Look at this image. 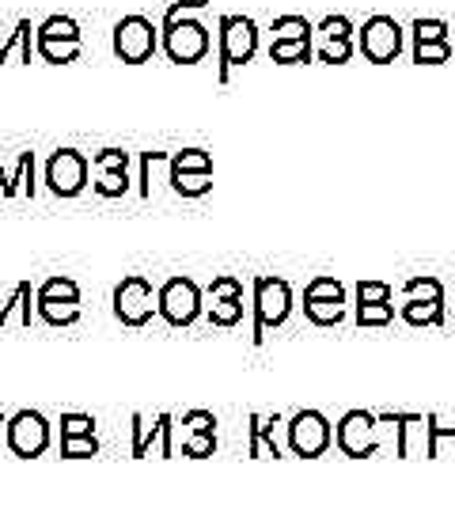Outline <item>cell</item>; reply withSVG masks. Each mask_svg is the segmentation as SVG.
Here are the masks:
<instances>
[{
	"label": "cell",
	"instance_id": "e0dca14e",
	"mask_svg": "<svg viewBox=\"0 0 455 512\" xmlns=\"http://www.w3.org/2000/svg\"><path fill=\"white\" fill-rule=\"evenodd\" d=\"M209 300H213L209 304V323L213 327H236L239 319H243V281L239 277H213Z\"/></svg>",
	"mask_w": 455,
	"mask_h": 512
},
{
	"label": "cell",
	"instance_id": "cb8c5ba5",
	"mask_svg": "<svg viewBox=\"0 0 455 512\" xmlns=\"http://www.w3.org/2000/svg\"><path fill=\"white\" fill-rule=\"evenodd\" d=\"M315 50L311 38H285V42H270V61L277 65H308Z\"/></svg>",
	"mask_w": 455,
	"mask_h": 512
},
{
	"label": "cell",
	"instance_id": "ac0fdd59",
	"mask_svg": "<svg viewBox=\"0 0 455 512\" xmlns=\"http://www.w3.org/2000/svg\"><path fill=\"white\" fill-rule=\"evenodd\" d=\"M247 425V456L251 459H281L277 425H285L281 414H251Z\"/></svg>",
	"mask_w": 455,
	"mask_h": 512
},
{
	"label": "cell",
	"instance_id": "9c48e42d",
	"mask_svg": "<svg viewBox=\"0 0 455 512\" xmlns=\"http://www.w3.org/2000/svg\"><path fill=\"white\" fill-rule=\"evenodd\" d=\"M334 448L349 459H368L380 452V418L368 410H346L334 425Z\"/></svg>",
	"mask_w": 455,
	"mask_h": 512
},
{
	"label": "cell",
	"instance_id": "603a6c76",
	"mask_svg": "<svg viewBox=\"0 0 455 512\" xmlns=\"http://www.w3.org/2000/svg\"><path fill=\"white\" fill-rule=\"evenodd\" d=\"M167 183L182 198H201V194L213 190V171H171Z\"/></svg>",
	"mask_w": 455,
	"mask_h": 512
},
{
	"label": "cell",
	"instance_id": "ba28073f",
	"mask_svg": "<svg viewBox=\"0 0 455 512\" xmlns=\"http://www.w3.org/2000/svg\"><path fill=\"white\" fill-rule=\"evenodd\" d=\"M4 440H8L12 456L38 459L50 452L54 429H50L46 414H38V410H19V414H12V418L4 421Z\"/></svg>",
	"mask_w": 455,
	"mask_h": 512
},
{
	"label": "cell",
	"instance_id": "5b68a950",
	"mask_svg": "<svg viewBox=\"0 0 455 512\" xmlns=\"http://www.w3.org/2000/svg\"><path fill=\"white\" fill-rule=\"evenodd\" d=\"M285 437H289V452L300 459H319L330 452L334 444V425L323 410H296L289 421H285Z\"/></svg>",
	"mask_w": 455,
	"mask_h": 512
},
{
	"label": "cell",
	"instance_id": "f546056e",
	"mask_svg": "<svg viewBox=\"0 0 455 512\" xmlns=\"http://www.w3.org/2000/svg\"><path fill=\"white\" fill-rule=\"evenodd\" d=\"M353 50H357L353 38H323L319 61H327V65H346L349 57H353Z\"/></svg>",
	"mask_w": 455,
	"mask_h": 512
},
{
	"label": "cell",
	"instance_id": "277c9868",
	"mask_svg": "<svg viewBox=\"0 0 455 512\" xmlns=\"http://www.w3.org/2000/svg\"><path fill=\"white\" fill-rule=\"evenodd\" d=\"M220 84L232 80V69L247 65L258 54V27L247 16H220Z\"/></svg>",
	"mask_w": 455,
	"mask_h": 512
},
{
	"label": "cell",
	"instance_id": "d590c367",
	"mask_svg": "<svg viewBox=\"0 0 455 512\" xmlns=\"http://www.w3.org/2000/svg\"><path fill=\"white\" fill-rule=\"evenodd\" d=\"M319 35L323 38H353V23L346 16H327L319 23Z\"/></svg>",
	"mask_w": 455,
	"mask_h": 512
},
{
	"label": "cell",
	"instance_id": "44dd1931",
	"mask_svg": "<svg viewBox=\"0 0 455 512\" xmlns=\"http://www.w3.org/2000/svg\"><path fill=\"white\" fill-rule=\"evenodd\" d=\"M349 300H323V296H304V315L315 327H338L346 323Z\"/></svg>",
	"mask_w": 455,
	"mask_h": 512
},
{
	"label": "cell",
	"instance_id": "f1b7e54d",
	"mask_svg": "<svg viewBox=\"0 0 455 512\" xmlns=\"http://www.w3.org/2000/svg\"><path fill=\"white\" fill-rule=\"evenodd\" d=\"M414 61L418 65H444L452 61V42H414Z\"/></svg>",
	"mask_w": 455,
	"mask_h": 512
},
{
	"label": "cell",
	"instance_id": "484cf974",
	"mask_svg": "<svg viewBox=\"0 0 455 512\" xmlns=\"http://www.w3.org/2000/svg\"><path fill=\"white\" fill-rule=\"evenodd\" d=\"M171 171H213V152L205 148H182L175 156H167Z\"/></svg>",
	"mask_w": 455,
	"mask_h": 512
},
{
	"label": "cell",
	"instance_id": "7c38bea8",
	"mask_svg": "<svg viewBox=\"0 0 455 512\" xmlns=\"http://www.w3.org/2000/svg\"><path fill=\"white\" fill-rule=\"evenodd\" d=\"M402 42H406V31L399 27L395 16H372L364 19L361 35H357V50L364 54V61L372 65H387L402 54Z\"/></svg>",
	"mask_w": 455,
	"mask_h": 512
},
{
	"label": "cell",
	"instance_id": "ffe728a7",
	"mask_svg": "<svg viewBox=\"0 0 455 512\" xmlns=\"http://www.w3.org/2000/svg\"><path fill=\"white\" fill-rule=\"evenodd\" d=\"M19 190L35 194V152H23L16 171H4V164H0V194L12 198Z\"/></svg>",
	"mask_w": 455,
	"mask_h": 512
},
{
	"label": "cell",
	"instance_id": "1f68e13d",
	"mask_svg": "<svg viewBox=\"0 0 455 512\" xmlns=\"http://www.w3.org/2000/svg\"><path fill=\"white\" fill-rule=\"evenodd\" d=\"M61 456H65V459L99 456V440H95V437H61Z\"/></svg>",
	"mask_w": 455,
	"mask_h": 512
},
{
	"label": "cell",
	"instance_id": "7402d4cb",
	"mask_svg": "<svg viewBox=\"0 0 455 512\" xmlns=\"http://www.w3.org/2000/svg\"><path fill=\"white\" fill-rule=\"evenodd\" d=\"M31 300H35L31 281H19L16 289H12V296H0V327L12 319V311H19V323L23 327H31Z\"/></svg>",
	"mask_w": 455,
	"mask_h": 512
},
{
	"label": "cell",
	"instance_id": "2e32d148",
	"mask_svg": "<svg viewBox=\"0 0 455 512\" xmlns=\"http://www.w3.org/2000/svg\"><path fill=\"white\" fill-rule=\"evenodd\" d=\"M95 194L99 198H122L129 190V152L122 148H103V152H95Z\"/></svg>",
	"mask_w": 455,
	"mask_h": 512
},
{
	"label": "cell",
	"instance_id": "4316f807",
	"mask_svg": "<svg viewBox=\"0 0 455 512\" xmlns=\"http://www.w3.org/2000/svg\"><path fill=\"white\" fill-rule=\"evenodd\" d=\"M395 323V304H357V327H391Z\"/></svg>",
	"mask_w": 455,
	"mask_h": 512
},
{
	"label": "cell",
	"instance_id": "d6a6232c",
	"mask_svg": "<svg viewBox=\"0 0 455 512\" xmlns=\"http://www.w3.org/2000/svg\"><path fill=\"white\" fill-rule=\"evenodd\" d=\"M179 429L182 433H217V414L213 410H186Z\"/></svg>",
	"mask_w": 455,
	"mask_h": 512
},
{
	"label": "cell",
	"instance_id": "4dcf8cb0",
	"mask_svg": "<svg viewBox=\"0 0 455 512\" xmlns=\"http://www.w3.org/2000/svg\"><path fill=\"white\" fill-rule=\"evenodd\" d=\"M16 46L23 50V61H31V19H19V27L12 31L8 42L0 38V61H8V54H12Z\"/></svg>",
	"mask_w": 455,
	"mask_h": 512
},
{
	"label": "cell",
	"instance_id": "30bf717a",
	"mask_svg": "<svg viewBox=\"0 0 455 512\" xmlns=\"http://www.w3.org/2000/svg\"><path fill=\"white\" fill-rule=\"evenodd\" d=\"M160 46V27L148 16H122L114 23V54L126 65H145Z\"/></svg>",
	"mask_w": 455,
	"mask_h": 512
},
{
	"label": "cell",
	"instance_id": "5bb4252c",
	"mask_svg": "<svg viewBox=\"0 0 455 512\" xmlns=\"http://www.w3.org/2000/svg\"><path fill=\"white\" fill-rule=\"evenodd\" d=\"M114 315L126 327H145L148 319L156 315V289H152V281L141 274L122 277L118 289H114Z\"/></svg>",
	"mask_w": 455,
	"mask_h": 512
},
{
	"label": "cell",
	"instance_id": "83f0119b",
	"mask_svg": "<svg viewBox=\"0 0 455 512\" xmlns=\"http://www.w3.org/2000/svg\"><path fill=\"white\" fill-rule=\"evenodd\" d=\"M311 27L304 16H281L273 19V42H285V38H311Z\"/></svg>",
	"mask_w": 455,
	"mask_h": 512
},
{
	"label": "cell",
	"instance_id": "8fae6325",
	"mask_svg": "<svg viewBox=\"0 0 455 512\" xmlns=\"http://www.w3.org/2000/svg\"><path fill=\"white\" fill-rule=\"evenodd\" d=\"M91 175V160L80 148H57L54 156L46 160V186L57 198H76L84 194Z\"/></svg>",
	"mask_w": 455,
	"mask_h": 512
},
{
	"label": "cell",
	"instance_id": "8992f818",
	"mask_svg": "<svg viewBox=\"0 0 455 512\" xmlns=\"http://www.w3.org/2000/svg\"><path fill=\"white\" fill-rule=\"evenodd\" d=\"M35 311L50 327H73L80 319V285L65 274L46 277L35 293Z\"/></svg>",
	"mask_w": 455,
	"mask_h": 512
},
{
	"label": "cell",
	"instance_id": "4fadbf2b",
	"mask_svg": "<svg viewBox=\"0 0 455 512\" xmlns=\"http://www.w3.org/2000/svg\"><path fill=\"white\" fill-rule=\"evenodd\" d=\"M35 46L42 61H54V65H69L80 57V23L73 16H50L35 31Z\"/></svg>",
	"mask_w": 455,
	"mask_h": 512
},
{
	"label": "cell",
	"instance_id": "8d00e7d4",
	"mask_svg": "<svg viewBox=\"0 0 455 512\" xmlns=\"http://www.w3.org/2000/svg\"><path fill=\"white\" fill-rule=\"evenodd\" d=\"M0 425H4V418H0Z\"/></svg>",
	"mask_w": 455,
	"mask_h": 512
},
{
	"label": "cell",
	"instance_id": "d6986e66",
	"mask_svg": "<svg viewBox=\"0 0 455 512\" xmlns=\"http://www.w3.org/2000/svg\"><path fill=\"white\" fill-rule=\"evenodd\" d=\"M425 456H455V418H440V414H425Z\"/></svg>",
	"mask_w": 455,
	"mask_h": 512
},
{
	"label": "cell",
	"instance_id": "d4e9b609",
	"mask_svg": "<svg viewBox=\"0 0 455 512\" xmlns=\"http://www.w3.org/2000/svg\"><path fill=\"white\" fill-rule=\"evenodd\" d=\"M217 448V433H182V448H175V452H182L186 459H209L217 456Z\"/></svg>",
	"mask_w": 455,
	"mask_h": 512
},
{
	"label": "cell",
	"instance_id": "e575fe53",
	"mask_svg": "<svg viewBox=\"0 0 455 512\" xmlns=\"http://www.w3.org/2000/svg\"><path fill=\"white\" fill-rule=\"evenodd\" d=\"M61 437H95L91 414H61Z\"/></svg>",
	"mask_w": 455,
	"mask_h": 512
},
{
	"label": "cell",
	"instance_id": "9a60e30c",
	"mask_svg": "<svg viewBox=\"0 0 455 512\" xmlns=\"http://www.w3.org/2000/svg\"><path fill=\"white\" fill-rule=\"evenodd\" d=\"M152 448H156L164 459L175 456V418H171V414H156V418L133 414V440H129V452H133V459H145Z\"/></svg>",
	"mask_w": 455,
	"mask_h": 512
},
{
	"label": "cell",
	"instance_id": "7a4b0ae2",
	"mask_svg": "<svg viewBox=\"0 0 455 512\" xmlns=\"http://www.w3.org/2000/svg\"><path fill=\"white\" fill-rule=\"evenodd\" d=\"M402 323L410 327H444L448 323V300L437 277H410L402 289Z\"/></svg>",
	"mask_w": 455,
	"mask_h": 512
},
{
	"label": "cell",
	"instance_id": "6da1fadb",
	"mask_svg": "<svg viewBox=\"0 0 455 512\" xmlns=\"http://www.w3.org/2000/svg\"><path fill=\"white\" fill-rule=\"evenodd\" d=\"M209 8V0H175L164 16V31H160V46L175 65H198L209 54V27L201 19H190V12Z\"/></svg>",
	"mask_w": 455,
	"mask_h": 512
},
{
	"label": "cell",
	"instance_id": "836d02e7",
	"mask_svg": "<svg viewBox=\"0 0 455 512\" xmlns=\"http://www.w3.org/2000/svg\"><path fill=\"white\" fill-rule=\"evenodd\" d=\"M410 31H414V42H444L448 38V23L444 19H414Z\"/></svg>",
	"mask_w": 455,
	"mask_h": 512
},
{
	"label": "cell",
	"instance_id": "3957f363",
	"mask_svg": "<svg viewBox=\"0 0 455 512\" xmlns=\"http://www.w3.org/2000/svg\"><path fill=\"white\" fill-rule=\"evenodd\" d=\"M292 315V285L285 277H255V346L270 330L285 327Z\"/></svg>",
	"mask_w": 455,
	"mask_h": 512
},
{
	"label": "cell",
	"instance_id": "52a82bcc",
	"mask_svg": "<svg viewBox=\"0 0 455 512\" xmlns=\"http://www.w3.org/2000/svg\"><path fill=\"white\" fill-rule=\"evenodd\" d=\"M205 304H201V289L190 277H167L164 285L156 289V315L164 319L167 327H190L198 323Z\"/></svg>",
	"mask_w": 455,
	"mask_h": 512
}]
</instances>
